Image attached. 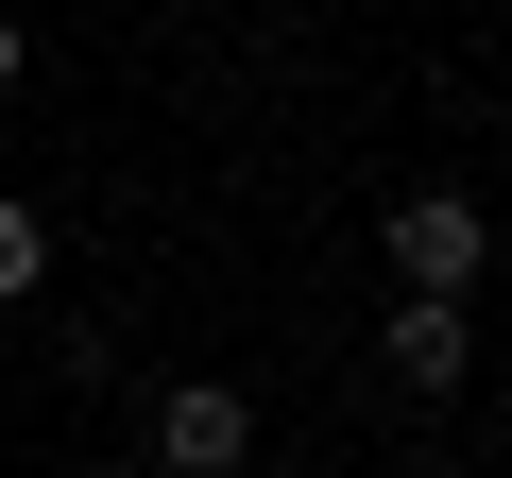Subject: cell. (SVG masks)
Here are the masks:
<instances>
[{
	"mask_svg": "<svg viewBox=\"0 0 512 478\" xmlns=\"http://www.w3.org/2000/svg\"><path fill=\"white\" fill-rule=\"evenodd\" d=\"M0 86H18V18H0Z\"/></svg>",
	"mask_w": 512,
	"mask_h": 478,
	"instance_id": "obj_5",
	"label": "cell"
},
{
	"mask_svg": "<svg viewBox=\"0 0 512 478\" xmlns=\"http://www.w3.org/2000/svg\"><path fill=\"white\" fill-rule=\"evenodd\" d=\"M376 359H393V393H461V376H478V308H461V291H393Z\"/></svg>",
	"mask_w": 512,
	"mask_h": 478,
	"instance_id": "obj_3",
	"label": "cell"
},
{
	"mask_svg": "<svg viewBox=\"0 0 512 478\" xmlns=\"http://www.w3.org/2000/svg\"><path fill=\"white\" fill-rule=\"evenodd\" d=\"M376 239H393V274H410V291H478V274H495L478 188H410V205H376Z\"/></svg>",
	"mask_w": 512,
	"mask_h": 478,
	"instance_id": "obj_1",
	"label": "cell"
},
{
	"mask_svg": "<svg viewBox=\"0 0 512 478\" xmlns=\"http://www.w3.org/2000/svg\"><path fill=\"white\" fill-rule=\"evenodd\" d=\"M35 291H52V222H35V205H0V308H35Z\"/></svg>",
	"mask_w": 512,
	"mask_h": 478,
	"instance_id": "obj_4",
	"label": "cell"
},
{
	"mask_svg": "<svg viewBox=\"0 0 512 478\" xmlns=\"http://www.w3.org/2000/svg\"><path fill=\"white\" fill-rule=\"evenodd\" d=\"M256 461V393L239 376H171L154 393V478H239Z\"/></svg>",
	"mask_w": 512,
	"mask_h": 478,
	"instance_id": "obj_2",
	"label": "cell"
},
{
	"mask_svg": "<svg viewBox=\"0 0 512 478\" xmlns=\"http://www.w3.org/2000/svg\"><path fill=\"white\" fill-rule=\"evenodd\" d=\"M86 478H103V461H86Z\"/></svg>",
	"mask_w": 512,
	"mask_h": 478,
	"instance_id": "obj_6",
	"label": "cell"
}]
</instances>
